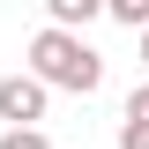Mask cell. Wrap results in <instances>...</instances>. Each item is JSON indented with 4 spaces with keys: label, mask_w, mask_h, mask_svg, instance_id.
Segmentation results:
<instances>
[{
    "label": "cell",
    "mask_w": 149,
    "mask_h": 149,
    "mask_svg": "<svg viewBox=\"0 0 149 149\" xmlns=\"http://www.w3.org/2000/svg\"><path fill=\"white\" fill-rule=\"evenodd\" d=\"M119 149H149V127H134V119H119Z\"/></svg>",
    "instance_id": "obj_6"
},
{
    "label": "cell",
    "mask_w": 149,
    "mask_h": 149,
    "mask_svg": "<svg viewBox=\"0 0 149 149\" xmlns=\"http://www.w3.org/2000/svg\"><path fill=\"white\" fill-rule=\"evenodd\" d=\"M104 15L119 30H149V0H104Z\"/></svg>",
    "instance_id": "obj_3"
},
{
    "label": "cell",
    "mask_w": 149,
    "mask_h": 149,
    "mask_svg": "<svg viewBox=\"0 0 149 149\" xmlns=\"http://www.w3.org/2000/svg\"><path fill=\"white\" fill-rule=\"evenodd\" d=\"M142 82H149V30H142Z\"/></svg>",
    "instance_id": "obj_7"
},
{
    "label": "cell",
    "mask_w": 149,
    "mask_h": 149,
    "mask_svg": "<svg viewBox=\"0 0 149 149\" xmlns=\"http://www.w3.org/2000/svg\"><path fill=\"white\" fill-rule=\"evenodd\" d=\"M0 149H52L45 127H0Z\"/></svg>",
    "instance_id": "obj_4"
},
{
    "label": "cell",
    "mask_w": 149,
    "mask_h": 149,
    "mask_svg": "<svg viewBox=\"0 0 149 149\" xmlns=\"http://www.w3.org/2000/svg\"><path fill=\"white\" fill-rule=\"evenodd\" d=\"M22 60H30L22 74H30V82H37L45 97H52V90H67V97H97V90H104V52H97L90 37H67V30H37Z\"/></svg>",
    "instance_id": "obj_1"
},
{
    "label": "cell",
    "mask_w": 149,
    "mask_h": 149,
    "mask_svg": "<svg viewBox=\"0 0 149 149\" xmlns=\"http://www.w3.org/2000/svg\"><path fill=\"white\" fill-rule=\"evenodd\" d=\"M119 119H134V127H149V82H134V97H127V112Z\"/></svg>",
    "instance_id": "obj_5"
},
{
    "label": "cell",
    "mask_w": 149,
    "mask_h": 149,
    "mask_svg": "<svg viewBox=\"0 0 149 149\" xmlns=\"http://www.w3.org/2000/svg\"><path fill=\"white\" fill-rule=\"evenodd\" d=\"M45 104H52V97L37 90L30 74H0V119H8V127H37Z\"/></svg>",
    "instance_id": "obj_2"
}]
</instances>
